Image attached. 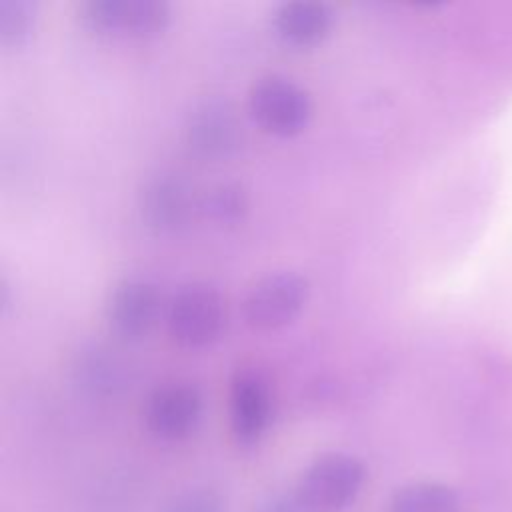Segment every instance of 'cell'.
Here are the masks:
<instances>
[{"instance_id": "cell-8", "label": "cell", "mask_w": 512, "mask_h": 512, "mask_svg": "<svg viewBox=\"0 0 512 512\" xmlns=\"http://www.w3.org/2000/svg\"><path fill=\"white\" fill-rule=\"evenodd\" d=\"M272 422V394L262 374L242 370L230 386V426L238 444L252 446Z\"/></svg>"}, {"instance_id": "cell-4", "label": "cell", "mask_w": 512, "mask_h": 512, "mask_svg": "<svg viewBox=\"0 0 512 512\" xmlns=\"http://www.w3.org/2000/svg\"><path fill=\"white\" fill-rule=\"evenodd\" d=\"M78 12L88 30L108 38H152L170 24V6L158 0H86Z\"/></svg>"}, {"instance_id": "cell-1", "label": "cell", "mask_w": 512, "mask_h": 512, "mask_svg": "<svg viewBox=\"0 0 512 512\" xmlns=\"http://www.w3.org/2000/svg\"><path fill=\"white\" fill-rule=\"evenodd\" d=\"M168 332L182 348L202 350L220 340L226 328V302L206 282H190L178 288L166 312Z\"/></svg>"}, {"instance_id": "cell-9", "label": "cell", "mask_w": 512, "mask_h": 512, "mask_svg": "<svg viewBox=\"0 0 512 512\" xmlns=\"http://www.w3.org/2000/svg\"><path fill=\"white\" fill-rule=\"evenodd\" d=\"M278 38L294 48H312L328 38L334 26V12L324 2H284L272 16Z\"/></svg>"}, {"instance_id": "cell-13", "label": "cell", "mask_w": 512, "mask_h": 512, "mask_svg": "<svg viewBox=\"0 0 512 512\" xmlns=\"http://www.w3.org/2000/svg\"><path fill=\"white\" fill-rule=\"evenodd\" d=\"M38 6L26 0L0 2V44L6 50L24 46L36 26Z\"/></svg>"}, {"instance_id": "cell-7", "label": "cell", "mask_w": 512, "mask_h": 512, "mask_svg": "<svg viewBox=\"0 0 512 512\" xmlns=\"http://www.w3.org/2000/svg\"><path fill=\"white\" fill-rule=\"evenodd\" d=\"M204 410L200 390L188 382H172L156 388L146 404V426L160 440H182L190 436Z\"/></svg>"}, {"instance_id": "cell-15", "label": "cell", "mask_w": 512, "mask_h": 512, "mask_svg": "<svg viewBox=\"0 0 512 512\" xmlns=\"http://www.w3.org/2000/svg\"><path fill=\"white\" fill-rule=\"evenodd\" d=\"M164 512H224V502L216 490L192 486L174 494L166 502Z\"/></svg>"}, {"instance_id": "cell-3", "label": "cell", "mask_w": 512, "mask_h": 512, "mask_svg": "<svg viewBox=\"0 0 512 512\" xmlns=\"http://www.w3.org/2000/svg\"><path fill=\"white\" fill-rule=\"evenodd\" d=\"M248 110L264 132L290 138L308 126L314 108L308 90L296 80L282 74H268L252 84Z\"/></svg>"}, {"instance_id": "cell-10", "label": "cell", "mask_w": 512, "mask_h": 512, "mask_svg": "<svg viewBox=\"0 0 512 512\" xmlns=\"http://www.w3.org/2000/svg\"><path fill=\"white\" fill-rule=\"evenodd\" d=\"M142 218L148 226L166 232L186 222L192 210V194L186 182L174 174H158L146 182L140 194Z\"/></svg>"}, {"instance_id": "cell-16", "label": "cell", "mask_w": 512, "mask_h": 512, "mask_svg": "<svg viewBox=\"0 0 512 512\" xmlns=\"http://www.w3.org/2000/svg\"><path fill=\"white\" fill-rule=\"evenodd\" d=\"M254 512H308L296 494H276L262 500Z\"/></svg>"}, {"instance_id": "cell-11", "label": "cell", "mask_w": 512, "mask_h": 512, "mask_svg": "<svg viewBox=\"0 0 512 512\" xmlns=\"http://www.w3.org/2000/svg\"><path fill=\"white\" fill-rule=\"evenodd\" d=\"M240 138V126L232 110L222 102L202 104L190 118L188 140L204 156L218 158L230 154Z\"/></svg>"}, {"instance_id": "cell-2", "label": "cell", "mask_w": 512, "mask_h": 512, "mask_svg": "<svg viewBox=\"0 0 512 512\" xmlns=\"http://www.w3.org/2000/svg\"><path fill=\"white\" fill-rule=\"evenodd\" d=\"M364 480L366 470L356 456L330 452L302 472L294 494L308 512H340L358 498Z\"/></svg>"}, {"instance_id": "cell-6", "label": "cell", "mask_w": 512, "mask_h": 512, "mask_svg": "<svg viewBox=\"0 0 512 512\" xmlns=\"http://www.w3.org/2000/svg\"><path fill=\"white\" fill-rule=\"evenodd\" d=\"M160 312L162 294L158 286L146 278L120 280L106 302V320L110 328L126 340L146 336L158 322Z\"/></svg>"}, {"instance_id": "cell-5", "label": "cell", "mask_w": 512, "mask_h": 512, "mask_svg": "<svg viewBox=\"0 0 512 512\" xmlns=\"http://www.w3.org/2000/svg\"><path fill=\"white\" fill-rule=\"evenodd\" d=\"M310 296L308 280L292 270L260 278L244 298L246 324L258 332H272L292 324Z\"/></svg>"}, {"instance_id": "cell-14", "label": "cell", "mask_w": 512, "mask_h": 512, "mask_svg": "<svg viewBox=\"0 0 512 512\" xmlns=\"http://www.w3.org/2000/svg\"><path fill=\"white\" fill-rule=\"evenodd\" d=\"M246 194L238 186H218L204 198V212L216 222H234L246 210Z\"/></svg>"}, {"instance_id": "cell-12", "label": "cell", "mask_w": 512, "mask_h": 512, "mask_svg": "<svg viewBox=\"0 0 512 512\" xmlns=\"http://www.w3.org/2000/svg\"><path fill=\"white\" fill-rule=\"evenodd\" d=\"M456 492L440 482H412L396 490L390 512H458Z\"/></svg>"}]
</instances>
